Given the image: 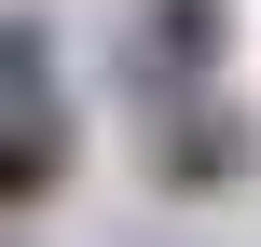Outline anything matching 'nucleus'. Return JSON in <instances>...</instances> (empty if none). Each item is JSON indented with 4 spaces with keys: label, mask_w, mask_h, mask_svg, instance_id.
Returning a JSON list of instances; mask_svg holds the SVG:
<instances>
[{
    "label": "nucleus",
    "mask_w": 261,
    "mask_h": 247,
    "mask_svg": "<svg viewBox=\"0 0 261 247\" xmlns=\"http://www.w3.org/2000/svg\"><path fill=\"white\" fill-rule=\"evenodd\" d=\"M55 179H69L55 41H41V14H0V193H14V206H55Z\"/></svg>",
    "instance_id": "1"
},
{
    "label": "nucleus",
    "mask_w": 261,
    "mask_h": 247,
    "mask_svg": "<svg viewBox=\"0 0 261 247\" xmlns=\"http://www.w3.org/2000/svg\"><path fill=\"white\" fill-rule=\"evenodd\" d=\"M234 41V0H138V83H206Z\"/></svg>",
    "instance_id": "2"
},
{
    "label": "nucleus",
    "mask_w": 261,
    "mask_h": 247,
    "mask_svg": "<svg viewBox=\"0 0 261 247\" xmlns=\"http://www.w3.org/2000/svg\"><path fill=\"white\" fill-rule=\"evenodd\" d=\"M151 179H165V193H220V179H248V124H234V110H165Z\"/></svg>",
    "instance_id": "3"
}]
</instances>
